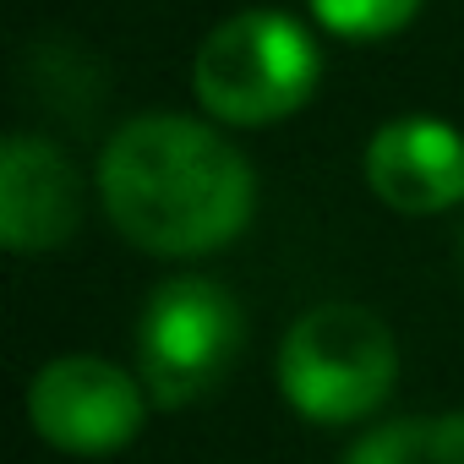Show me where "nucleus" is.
<instances>
[{
	"mask_svg": "<svg viewBox=\"0 0 464 464\" xmlns=\"http://www.w3.org/2000/svg\"><path fill=\"white\" fill-rule=\"evenodd\" d=\"M99 202L131 246L153 257H208L252 224L257 180L218 126L148 110L104 142Z\"/></svg>",
	"mask_w": 464,
	"mask_h": 464,
	"instance_id": "nucleus-1",
	"label": "nucleus"
},
{
	"mask_svg": "<svg viewBox=\"0 0 464 464\" xmlns=\"http://www.w3.org/2000/svg\"><path fill=\"white\" fill-rule=\"evenodd\" d=\"M317 39L290 12L224 17L191 61V88L213 126H279L317 93Z\"/></svg>",
	"mask_w": 464,
	"mask_h": 464,
	"instance_id": "nucleus-2",
	"label": "nucleus"
},
{
	"mask_svg": "<svg viewBox=\"0 0 464 464\" xmlns=\"http://www.w3.org/2000/svg\"><path fill=\"white\" fill-rule=\"evenodd\" d=\"M399 382V344L388 323L350 301L301 312L279 344V388L312 426H350L388 404Z\"/></svg>",
	"mask_w": 464,
	"mask_h": 464,
	"instance_id": "nucleus-3",
	"label": "nucleus"
},
{
	"mask_svg": "<svg viewBox=\"0 0 464 464\" xmlns=\"http://www.w3.org/2000/svg\"><path fill=\"white\" fill-rule=\"evenodd\" d=\"M246 344V317L213 279H164L137 317V377L159 410L208 399Z\"/></svg>",
	"mask_w": 464,
	"mask_h": 464,
	"instance_id": "nucleus-4",
	"label": "nucleus"
},
{
	"mask_svg": "<svg viewBox=\"0 0 464 464\" xmlns=\"http://www.w3.org/2000/svg\"><path fill=\"white\" fill-rule=\"evenodd\" d=\"M148 388L104 355H61L28 382V426L77 459H104L126 448L148 420Z\"/></svg>",
	"mask_w": 464,
	"mask_h": 464,
	"instance_id": "nucleus-5",
	"label": "nucleus"
},
{
	"mask_svg": "<svg viewBox=\"0 0 464 464\" xmlns=\"http://www.w3.org/2000/svg\"><path fill=\"white\" fill-rule=\"evenodd\" d=\"M82 218L77 164L50 137H12L0 148V241L17 257L61 252Z\"/></svg>",
	"mask_w": 464,
	"mask_h": 464,
	"instance_id": "nucleus-6",
	"label": "nucleus"
},
{
	"mask_svg": "<svg viewBox=\"0 0 464 464\" xmlns=\"http://www.w3.org/2000/svg\"><path fill=\"white\" fill-rule=\"evenodd\" d=\"M366 186L393 213L426 218L464 202V131L437 115H399L366 142Z\"/></svg>",
	"mask_w": 464,
	"mask_h": 464,
	"instance_id": "nucleus-7",
	"label": "nucleus"
},
{
	"mask_svg": "<svg viewBox=\"0 0 464 464\" xmlns=\"http://www.w3.org/2000/svg\"><path fill=\"white\" fill-rule=\"evenodd\" d=\"M344 464H464V410L382 420L350 442Z\"/></svg>",
	"mask_w": 464,
	"mask_h": 464,
	"instance_id": "nucleus-8",
	"label": "nucleus"
},
{
	"mask_svg": "<svg viewBox=\"0 0 464 464\" xmlns=\"http://www.w3.org/2000/svg\"><path fill=\"white\" fill-rule=\"evenodd\" d=\"M317 28L339 34V39H355V44H377V39H393L399 28L415 23L420 0H306Z\"/></svg>",
	"mask_w": 464,
	"mask_h": 464,
	"instance_id": "nucleus-9",
	"label": "nucleus"
}]
</instances>
